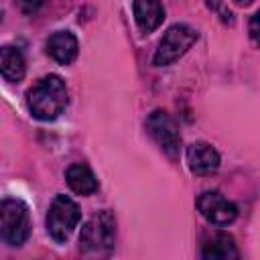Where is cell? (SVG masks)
<instances>
[{"mask_svg": "<svg viewBox=\"0 0 260 260\" xmlns=\"http://www.w3.org/2000/svg\"><path fill=\"white\" fill-rule=\"evenodd\" d=\"M187 165L195 175H211L219 169V152L207 142H193L187 146Z\"/></svg>", "mask_w": 260, "mask_h": 260, "instance_id": "10", "label": "cell"}, {"mask_svg": "<svg viewBox=\"0 0 260 260\" xmlns=\"http://www.w3.org/2000/svg\"><path fill=\"white\" fill-rule=\"evenodd\" d=\"M132 10H134V20L144 35L156 30L165 20V6L160 2H150V0L134 2Z\"/></svg>", "mask_w": 260, "mask_h": 260, "instance_id": "11", "label": "cell"}, {"mask_svg": "<svg viewBox=\"0 0 260 260\" xmlns=\"http://www.w3.org/2000/svg\"><path fill=\"white\" fill-rule=\"evenodd\" d=\"M0 232L8 246H20L30 234L28 207L20 199H4L0 205Z\"/></svg>", "mask_w": 260, "mask_h": 260, "instance_id": "2", "label": "cell"}, {"mask_svg": "<svg viewBox=\"0 0 260 260\" xmlns=\"http://www.w3.org/2000/svg\"><path fill=\"white\" fill-rule=\"evenodd\" d=\"M203 260H240L238 246L228 232H211L201 242Z\"/></svg>", "mask_w": 260, "mask_h": 260, "instance_id": "8", "label": "cell"}, {"mask_svg": "<svg viewBox=\"0 0 260 260\" xmlns=\"http://www.w3.org/2000/svg\"><path fill=\"white\" fill-rule=\"evenodd\" d=\"M248 30H250V37H252V41L256 43V45H260V8L254 12V16L250 18V26H248Z\"/></svg>", "mask_w": 260, "mask_h": 260, "instance_id": "14", "label": "cell"}, {"mask_svg": "<svg viewBox=\"0 0 260 260\" xmlns=\"http://www.w3.org/2000/svg\"><path fill=\"white\" fill-rule=\"evenodd\" d=\"M0 69H2V77L6 81H10V83L20 81L24 77V71H26V63H24L22 53L16 47L4 45L0 49Z\"/></svg>", "mask_w": 260, "mask_h": 260, "instance_id": "13", "label": "cell"}, {"mask_svg": "<svg viewBox=\"0 0 260 260\" xmlns=\"http://www.w3.org/2000/svg\"><path fill=\"white\" fill-rule=\"evenodd\" d=\"M65 179L67 185L71 187V191H75L77 195H91L98 191V179L91 173V169L83 162H75L65 171Z\"/></svg>", "mask_w": 260, "mask_h": 260, "instance_id": "12", "label": "cell"}, {"mask_svg": "<svg viewBox=\"0 0 260 260\" xmlns=\"http://www.w3.org/2000/svg\"><path fill=\"white\" fill-rule=\"evenodd\" d=\"M146 130L167 156H171V158L179 156V152H181V134H179V128H177L175 120L165 110H154L146 118Z\"/></svg>", "mask_w": 260, "mask_h": 260, "instance_id": "6", "label": "cell"}, {"mask_svg": "<svg viewBox=\"0 0 260 260\" xmlns=\"http://www.w3.org/2000/svg\"><path fill=\"white\" fill-rule=\"evenodd\" d=\"M67 100V85L59 75H45L26 91V106L30 114L43 122L55 120L63 114Z\"/></svg>", "mask_w": 260, "mask_h": 260, "instance_id": "1", "label": "cell"}, {"mask_svg": "<svg viewBox=\"0 0 260 260\" xmlns=\"http://www.w3.org/2000/svg\"><path fill=\"white\" fill-rule=\"evenodd\" d=\"M197 209L211 225H228L238 217L236 203L225 199L219 191H203L197 197Z\"/></svg>", "mask_w": 260, "mask_h": 260, "instance_id": "7", "label": "cell"}, {"mask_svg": "<svg viewBox=\"0 0 260 260\" xmlns=\"http://www.w3.org/2000/svg\"><path fill=\"white\" fill-rule=\"evenodd\" d=\"M79 219V205L67 195H57L47 211V232L55 242H65L77 228Z\"/></svg>", "mask_w": 260, "mask_h": 260, "instance_id": "4", "label": "cell"}, {"mask_svg": "<svg viewBox=\"0 0 260 260\" xmlns=\"http://www.w3.org/2000/svg\"><path fill=\"white\" fill-rule=\"evenodd\" d=\"M197 41V32L195 28H191L189 24H173L160 39L156 51H154V57H152V63L156 67H165V65H171L173 61H177L181 55H185L191 45Z\"/></svg>", "mask_w": 260, "mask_h": 260, "instance_id": "5", "label": "cell"}, {"mask_svg": "<svg viewBox=\"0 0 260 260\" xmlns=\"http://www.w3.org/2000/svg\"><path fill=\"white\" fill-rule=\"evenodd\" d=\"M45 49H47V55L53 61H57L61 65H69L77 57L79 43H77V37L71 30H57L47 39Z\"/></svg>", "mask_w": 260, "mask_h": 260, "instance_id": "9", "label": "cell"}, {"mask_svg": "<svg viewBox=\"0 0 260 260\" xmlns=\"http://www.w3.org/2000/svg\"><path fill=\"white\" fill-rule=\"evenodd\" d=\"M116 240V221L108 209L93 213L81 230L79 246L83 252H108Z\"/></svg>", "mask_w": 260, "mask_h": 260, "instance_id": "3", "label": "cell"}]
</instances>
